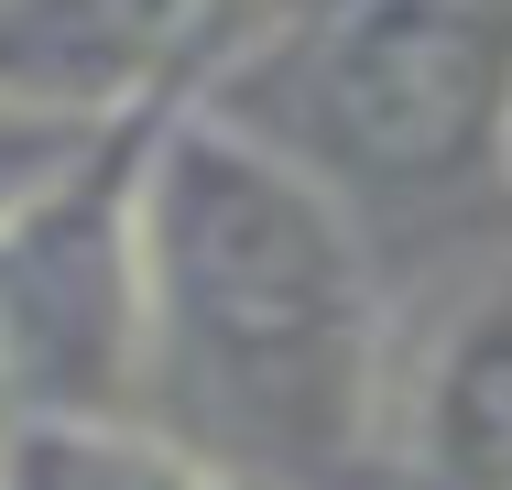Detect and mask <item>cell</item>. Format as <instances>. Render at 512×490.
<instances>
[{"mask_svg": "<svg viewBox=\"0 0 512 490\" xmlns=\"http://www.w3.org/2000/svg\"><path fill=\"white\" fill-rule=\"evenodd\" d=\"M0 490H273L164 414H0Z\"/></svg>", "mask_w": 512, "mask_h": 490, "instance_id": "5b68a950", "label": "cell"}, {"mask_svg": "<svg viewBox=\"0 0 512 490\" xmlns=\"http://www.w3.org/2000/svg\"><path fill=\"white\" fill-rule=\"evenodd\" d=\"M153 403L207 458L327 490L382 447L393 349L349 196L229 109H175L142 186Z\"/></svg>", "mask_w": 512, "mask_h": 490, "instance_id": "6da1fadb", "label": "cell"}, {"mask_svg": "<svg viewBox=\"0 0 512 490\" xmlns=\"http://www.w3.org/2000/svg\"><path fill=\"white\" fill-rule=\"evenodd\" d=\"M186 88L99 120V142L0 218V414H142L153 305H142V186Z\"/></svg>", "mask_w": 512, "mask_h": 490, "instance_id": "3957f363", "label": "cell"}, {"mask_svg": "<svg viewBox=\"0 0 512 490\" xmlns=\"http://www.w3.org/2000/svg\"><path fill=\"white\" fill-rule=\"evenodd\" d=\"M393 436L414 490H512V262L436 327Z\"/></svg>", "mask_w": 512, "mask_h": 490, "instance_id": "277c9868", "label": "cell"}, {"mask_svg": "<svg viewBox=\"0 0 512 490\" xmlns=\"http://www.w3.org/2000/svg\"><path fill=\"white\" fill-rule=\"evenodd\" d=\"M338 196H458L512 175L502 0H306L207 98Z\"/></svg>", "mask_w": 512, "mask_h": 490, "instance_id": "7a4b0ae2", "label": "cell"}, {"mask_svg": "<svg viewBox=\"0 0 512 490\" xmlns=\"http://www.w3.org/2000/svg\"><path fill=\"white\" fill-rule=\"evenodd\" d=\"M88 142H99V120H66V109H33V98L0 88V218L33 207V196L88 153Z\"/></svg>", "mask_w": 512, "mask_h": 490, "instance_id": "8992f818", "label": "cell"}]
</instances>
